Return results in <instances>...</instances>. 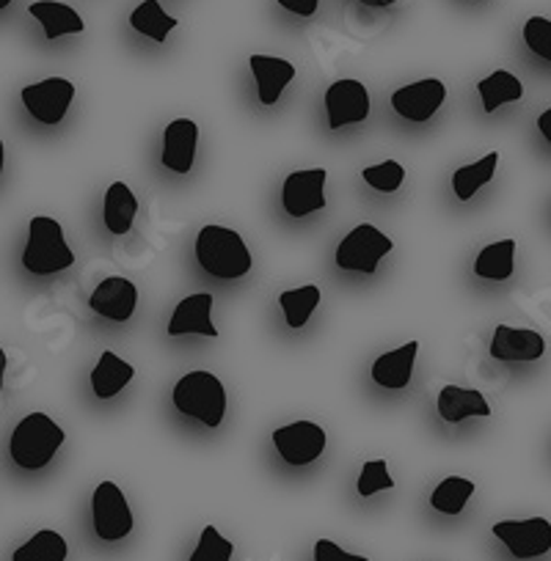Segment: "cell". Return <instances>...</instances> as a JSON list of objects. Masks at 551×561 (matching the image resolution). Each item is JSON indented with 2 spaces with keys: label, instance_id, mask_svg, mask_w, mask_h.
Segmentation results:
<instances>
[{
  "label": "cell",
  "instance_id": "1",
  "mask_svg": "<svg viewBox=\"0 0 551 561\" xmlns=\"http://www.w3.org/2000/svg\"><path fill=\"white\" fill-rule=\"evenodd\" d=\"M196 259L213 278L237 280L248 275L254 259L243 237L226 226H204L196 237Z\"/></svg>",
  "mask_w": 551,
  "mask_h": 561
},
{
  "label": "cell",
  "instance_id": "2",
  "mask_svg": "<svg viewBox=\"0 0 551 561\" xmlns=\"http://www.w3.org/2000/svg\"><path fill=\"white\" fill-rule=\"evenodd\" d=\"M64 430L47 413H29L9 440V455L25 471H40L56 457L64 444Z\"/></svg>",
  "mask_w": 551,
  "mask_h": 561
},
{
  "label": "cell",
  "instance_id": "3",
  "mask_svg": "<svg viewBox=\"0 0 551 561\" xmlns=\"http://www.w3.org/2000/svg\"><path fill=\"white\" fill-rule=\"evenodd\" d=\"M171 402L182 415H191V419L202 421L204 427L215 430L221 427L226 415V388L213 371H188L175 386Z\"/></svg>",
  "mask_w": 551,
  "mask_h": 561
},
{
  "label": "cell",
  "instance_id": "4",
  "mask_svg": "<svg viewBox=\"0 0 551 561\" xmlns=\"http://www.w3.org/2000/svg\"><path fill=\"white\" fill-rule=\"evenodd\" d=\"M75 253L64 240V226L47 215H34L29 224V242L23 251V267L34 275H53L72 267Z\"/></svg>",
  "mask_w": 551,
  "mask_h": 561
},
{
  "label": "cell",
  "instance_id": "5",
  "mask_svg": "<svg viewBox=\"0 0 551 561\" xmlns=\"http://www.w3.org/2000/svg\"><path fill=\"white\" fill-rule=\"evenodd\" d=\"M394 248L392 237L383 234L378 226L361 224L350 231L348 237H342L337 248V267L350 270V273H367L372 275L381 264V259L386 256Z\"/></svg>",
  "mask_w": 551,
  "mask_h": 561
},
{
  "label": "cell",
  "instance_id": "6",
  "mask_svg": "<svg viewBox=\"0 0 551 561\" xmlns=\"http://www.w3.org/2000/svg\"><path fill=\"white\" fill-rule=\"evenodd\" d=\"M91 520L102 542H119L133 531V510L116 482H100L91 495Z\"/></svg>",
  "mask_w": 551,
  "mask_h": 561
},
{
  "label": "cell",
  "instance_id": "7",
  "mask_svg": "<svg viewBox=\"0 0 551 561\" xmlns=\"http://www.w3.org/2000/svg\"><path fill=\"white\" fill-rule=\"evenodd\" d=\"M23 105L40 124L56 127L67 116L75 100V83L67 78H47L42 83H31L23 89Z\"/></svg>",
  "mask_w": 551,
  "mask_h": 561
},
{
  "label": "cell",
  "instance_id": "8",
  "mask_svg": "<svg viewBox=\"0 0 551 561\" xmlns=\"http://www.w3.org/2000/svg\"><path fill=\"white\" fill-rule=\"evenodd\" d=\"M273 446L290 466H310L326 449V430L315 421H295L276 430Z\"/></svg>",
  "mask_w": 551,
  "mask_h": 561
},
{
  "label": "cell",
  "instance_id": "9",
  "mask_svg": "<svg viewBox=\"0 0 551 561\" xmlns=\"http://www.w3.org/2000/svg\"><path fill=\"white\" fill-rule=\"evenodd\" d=\"M494 537L502 539L516 559H538L551 550V523L546 517L502 520L494 526Z\"/></svg>",
  "mask_w": 551,
  "mask_h": 561
},
{
  "label": "cell",
  "instance_id": "10",
  "mask_svg": "<svg viewBox=\"0 0 551 561\" xmlns=\"http://www.w3.org/2000/svg\"><path fill=\"white\" fill-rule=\"evenodd\" d=\"M326 116L328 127L342 129L350 124H361L370 116V94L361 80L345 78L328 85L326 91Z\"/></svg>",
  "mask_w": 551,
  "mask_h": 561
},
{
  "label": "cell",
  "instance_id": "11",
  "mask_svg": "<svg viewBox=\"0 0 551 561\" xmlns=\"http://www.w3.org/2000/svg\"><path fill=\"white\" fill-rule=\"evenodd\" d=\"M326 169H306L293 171L282 185V207L293 218H306L312 213L326 209Z\"/></svg>",
  "mask_w": 551,
  "mask_h": 561
},
{
  "label": "cell",
  "instance_id": "12",
  "mask_svg": "<svg viewBox=\"0 0 551 561\" xmlns=\"http://www.w3.org/2000/svg\"><path fill=\"white\" fill-rule=\"evenodd\" d=\"M447 100V85L436 78L417 80L392 94V107L408 122H430Z\"/></svg>",
  "mask_w": 551,
  "mask_h": 561
},
{
  "label": "cell",
  "instance_id": "13",
  "mask_svg": "<svg viewBox=\"0 0 551 561\" xmlns=\"http://www.w3.org/2000/svg\"><path fill=\"white\" fill-rule=\"evenodd\" d=\"M89 306L94 314L105 317V320L127 322L138 306V289L124 275H111V278L100 280V287L91 293Z\"/></svg>",
  "mask_w": 551,
  "mask_h": 561
},
{
  "label": "cell",
  "instance_id": "14",
  "mask_svg": "<svg viewBox=\"0 0 551 561\" xmlns=\"http://www.w3.org/2000/svg\"><path fill=\"white\" fill-rule=\"evenodd\" d=\"M546 339L538 331L529 328H513L499 325L491 339V355L496 360H507V364H529V360L543 358Z\"/></svg>",
  "mask_w": 551,
  "mask_h": 561
},
{
  "label": "cell",
  "instance_id": "15",
  "mask_svg": "<svg viewBox=\"0 0 551 561\" xmlns=\"http://www.w3.org/2000/svg\"><path fill=\"white\" fill-rule=\"evenodd\" d=\"M166 333L171 339L188 336V333H199V336L218 339V328L213 325V295H188L177 304L175 314H171Z\"/></svg>",
  "mask_w": 551,
  "mask_h": 561
},
{
  "label": "cell",
  "instance_id": "16",
  "mask_svg": "<svg viewBox=\"0 0 551 561\" xmlns=\"http://www.w3.org/2000/svg\"><path fill=\"white\" fill-rule=\"evenodd\" d=\"M199 127L193 118H177L164 133V165L175 174H188L196 160Z\"/></svg>",
  "mask_w": 551,
  "mask_h": 561
},
{
  "label": "cell",
  "instance_id": "17",
  "mask_svg": "<svg viewBox=\"0 0 551 561\" xmlns=\"http://www.w3.org/2000/svg\"><path fill=\"white\" fill-rule=\"evenodd\" d=\"M248 67H251L254 80H257V96L262 105H276V102L282 100L284 89L293 83L295 78V67L284 58H273V56H257L254 53L248 58Z\"/></svg>",
  "mask_w": 551,
  "mask_h": 561
},
{
  "label": "cell",
  "instance_id": "18",
  "mask_svg": "<svg viewBox=\"0 0 551 561\" xmlns=\"http://www.w3.org/2000/svg\"><path fill=\"white\" fill-rule=\"evenodd\" d=\"M417 353L419 342H408L403 344V347L392 350V353H383L381 358L372 364V380H375V386L386 388V391H403V388H408Z\"/></svg>",
  "mask_w": 551,
  "mask_h": 561
},
{
  "label": "cell",
  "instance_id": "19",
  "mask_svg": "<svg viewBox=\"0 0 551 561\" xmlns=\"http://www.w3.org/2000/svg\"><path fill=\"white\" fill-rule=\"evenodd\" d=\"M436 404H439V415L447 424H458V421L472 419V415H480V419H488L491 415L488 399L477 388L445 386Z\"/></svg>",
  "mask_w": 551,
  "mask_h": 561
},
{
  "label": "cell",
  "instance_id": "20",
  "mask_svg": "<svg viewBox=\"0 0 551 561\" xmlns=\"http://www.w3.org/2000/svg\"><path fill=\"white\" fill-rule=\"evenodd\" d=\"M31 18H36L45 28L47 39H61V36L69 34H83L86 23L80 20V14L75 12L67 3H56V0H36L29 7Z\"/></svg>",
  "mask_w": 551,
  "mask_h": 561
},
{
  "label": "cell",
  "instance_id": "21",
  "mask_svg": "<svg viewBox=\"0 0 551 561\" xmlns=\"http://www.w3.org/2000/svg\"><path fill=\"white\" fill-rule=\"evenodd\" d=\"M138 215V198L124 182H113L102 198V220L111 234H127L133 229V220Z\"/></svg>",
  "mask_w": 551,
  "mask_h": 561
},
{
  "label": "cell",
  "instance_id": "22",
  "mask_svg": "<svg viewBox=\"0 0 551 561\" xmlns=\"http://www.w3.org/2000/svg\"><path fill=\"white\" fill-rule=\"evenodd\" d=\"M133 377V364H127V360L119 358L116 353L105 350V353L100 355V360H97L94 369H91V391H94L97 399H111L116 397Z\"/></svg>",
  "mask_w": 551,
  "mask_h": 561
},
{
  "label": "cell",
  "instance_id": "23",
  "mask_svg": "<svg viewBox=\"0 0 551 561\" xmlns=\"http://www.w3.org/2000/svg\"><path fill=\"white\" fill-rule=\"evenodd\" d=\"M516 267V240H499L485 245L474 259V273L488 280H507Z\"/></svg>",
  "mask_w": 551,
  "mask_h": 561
},
{
  "label": "cell",
  "instance_id": "24",
  "mask_svg": "<svg viewBox=\"0 0 551 561\" xmlns=\"http://www.w3.org/2000/svg\"><path fill=\"white\" fill-rule=\"evenodd\" d=\"M477 94L483 100L485 113H494L499 105L507 102H518L524 96V85L516 75H510L507 69H496L494 75H488L485 80L477 83Z\"/></svg>",
  "mask_w": 551,
  "mask_h": 561
},
{
  "label": "cell",
  "instance_id": "25",
  "mask_svg": "<svg viewBox=\"0 0 551 561\" xmlns=\"http://www.w3.org/2000/svg\"><path fill=\"white\" fill-rule=\"evenodd\" d=\"M496 165H499V152H488L483 160H477V163H469L463 165V169H458L456 174H452V191H456V196L461 198V202L474 198V193H480L491 180H494Z\"/></svg>",
  "mask_w": 551,
  "mask_h": 561
},
{
  "label": "cell",
  "instance_id": "26",
  "mask_svg": "<svg viewBox=\"0 0 551 561\" xmlns=\"http://www.w3.org/2000/svg\"><path fill=\"white\" fill-rule=\"evenodd\" d=\"M67 539L53 528H42L25 545L14 550L12 561H67Z\"/></svg>",
  "mask_w": 551,
  "mask_h": 561
},
{
  "label": "cell",
  "instance_id": "27",
  "mask_svg": "<svg viewBox=\"0 0 551 561\" xmlns=\"http://www.w3.org/2000/svg\"><path fill=\"white\" fill-rule=\"evenodd\" d=\"M130 25H133V31H138V34L149 36V39L166 42L171 31L180 25V20L169 18L158 0H144L142 7L130 14Z\"/></svg>",
  "mask_w": 551,
  "mask_h": 561
},
{
  "label": "cell",
  "instance_id": "28",
  "mask_svg": "<svg viewBox=\"0 0 551 561\" xmlns=\"http://www.w3.org/2000/svg\"><path fill=\"white\" fill-rule=\"evenodd\" d=\"M279 306L284 311V320L293 331L304 328L310 322V317L315 314L317 306H321V287L315 284H306V287L288 289V293L279 295Z\"/></svg>",
  "mask_w": 551,
  "mask_h": 561
},
{
  "label": "cell",
  "instance_id": "29",
  "mask_svg": "<svg viewBox=\"0 0 551 561\" xmlns=\"http://www.w3.org/2000/svg\"><path fill=\"white\" fill-rule=\"evenodd\" d=\"M474 495V482L463 477H447L439 488L430 493V506L441 515H461L466 501Z\"/></svg>",
  "mask_w": 551,
  "mask_h": 561
},
{
  "label": "cell",
  "instance_id": "30",
  "mask_svg": "<svg viewBox=\"0 0 551 561\" xmlns=\"http://www.w3.org/2000/svg\"><path fill=\"white\" fill-rule=\"evenodd\" d=\"M232 553H235V545L226 537H221L215 526H204L196 550H193L188 561H232Z\"/></svg>",
  "mask_w": 551,
  "mask_h": 561
},
{
  "label": "cell",
  "instance_id": "31",
  "mask_svg": "<svg viewBox=\"0 0 551 561\" xmlns=\"http://www.w3.org/2000/svg\"><path fill=\"white\" fill-rule=\"evenodd\" d=\"M361 180H364L372 191L394 193V191H400V185H403L405 171L397 160H386V163L370 165V169L361 171Z\"/></svg>",
  "mask_w": 551,
  "mask_h": 561
},
{
  "label": "cell",
  "instance_id": "32",
  "mask_svg": "<svg viewBox=\"0 0 551 561\" xmlns=\"http://www.w3.org/2000/svg\"><path fill=\"white\" fill-rule=\"evenodd\" d=\"M356 488H359L361 499H370V495L381 493V490H392L394 479H392V473H389L386 460L364 462V468H361V473H359V484H356Z\"/></svg>",
  "mask_w": 551,
  "mask_h": 561
},
{
  "label": "cell",
  "instance_id": "33",
  "mask_svg": "<svg viewBox=\"0 0 551 561\" xmlns=\"http://www.w3.org/2000/svg\"><path fill=\"white\" fill-rule=\"evenodd\" d=\"M524 42L535 56L551 64V20L546 18H529L524 23Z\"/></svg>",
  "mask_w": 551,
  "mask_h": 561
},
{
  "label": "cell",
  "instance_id": "34",
  "mask_svg": "<svg viewBox=\"0 0 551 561\" xmlns=\"http://www.w3.org/2000/svg\"><path fill=\"white\" fill-rule=\"evenodd\" d=\"M315 561H370L367 556H353L339 548L331 539H317L315 542Z\"/></svg>",
  "mask_w": 551,
  "mask_h": 561
},
{
  "label": "cell",
  "instance_id": "35",
  "mask_svg": "<svg viewBox=\"0 0 551 561\" xmlns=\"http://www.w3.org/2000/svg\"><path fill=\"white\" fill-rule=\"evenodd\" d=\"M276 3L288 9V12L299 14V18H312L317 12V7H321V0H276Z\"/></svg>",
  "mask_w": 551,
  "mask_h": 561
},
{
  "label": "cell",
  "instance_id": "36",
  "mask_svg": "<svg viewBox=\"0 0 551 561\" xmlns=\"http://www.w3.org/2000/svg\"><path fill=\"white\" fill-rule=\"evenodd\" d=\"M538 129H540V135H543V138H546V144H549V147H551V107L538 116Z\"/></svg>",
  "mask_w": 551,
  "mask_h": 561
},
{
  "label": "cell",
  "instance_id": "37",
  "mask_svg": "<svg viewBox=\"0 0 551 561\" xmlns=\"http://www.w3.org/2000/svg\"><path fill=\"white\" fill-rule=\"evenodd\" d=\"M359 3H364V7L383 9V7H392V3H397V0H359Z\"/></svg>",
  "mask_w": 551,
  "mask_h": 561
},
{
  "label": "cell",
  "instance_id": "38",
  "mask_svg": "<svg viewBox=\"0 0 551 561\" xmlns=\"http://www.w3.org/2000/svg\"><path fill=\"white\" fill-rule=\"evenodd\" d=\"M7 353H3V347H0V388H3V377H7Z\"/></svg>",
  "mask_w": 551,
  "mask_h": 561
},
{
  "label": "cell",
  "instance_id": "39",
  "mask_svg": "<svg viewBox=\"0 0 551 561\" xmlns=\"http://www.w3.org/2000/svg\"><path fill=\"white\" fill-rule=\"evenodd\" d=\"M3 160H7V149H3V138H0V174H3Z\"/></svg>",
  "mask_w": 551,
  "mask_h": 561
},
{
  "label": "cell",
  "instance_id": "40",
  "mask_svg": "<svg viewBox=\"0 0 551 561\" xmlns=\"http://www.w3.org/2000/svg\"><path fill=\"white\" fill-rule=\"evenodd\" d=\"M9 3H12V0H0V12H3V9H7Z\"/></svg>",
  "mask_w": 551,
  "mask_h": 561
}]
</instances>
